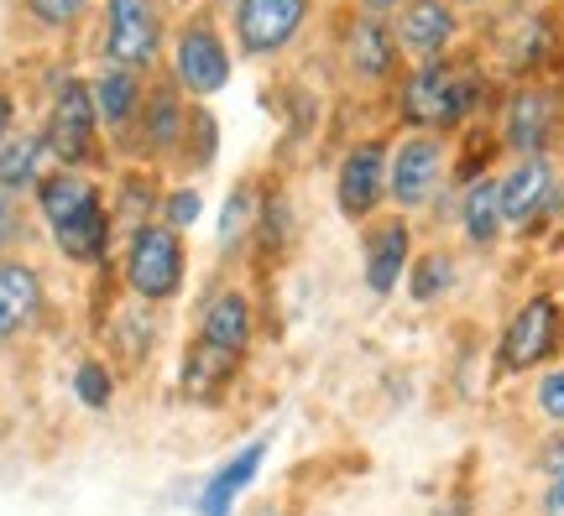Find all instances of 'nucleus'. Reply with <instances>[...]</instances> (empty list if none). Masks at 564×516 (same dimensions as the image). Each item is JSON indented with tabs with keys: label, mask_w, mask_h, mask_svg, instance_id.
I'll list each match as a JSON object with an SVG mask.
<instances>
[{
	"label": "nucleus",
	"mask_w": 564,
	"mask_h": 516,
	"mask_svg": "<svg viewBox=\"0 0 564 516\" xmlns=\"http://www.w3.org/2000/svg\"><path fill=\"white\" fill-rule=\"evenodd\" d=\"M74 397H79L89 413H105V407L116 402V371H110L100 355H84L79 365H74Z\"/></svg>",
	"instance_id": "25"
},
{
	"label": "nucleus",
	"mask_w": 564,
	"mask_h": 516,
	"mask_svg": "<svg viewBox=\"0 0 564 516\" xmlns=\"http://www.w3.org/2000/svg\"><path fill=\"white\" fill-rule=\"evenodd\" d=\"M465 6H481V0H465Z\"/></svg>",
	"instance_id": "37"
},
{
	"label": "nucleus",
	"mask_w": 564,
	"mask_h": 516,
	"mask_svg": "<svg viewBox=\"0 0 564 516\" xmlns=\"http://www.w3.org/2000/svg\"><path fill=\"white\" fill-rule=\"evenodd\" d=\"M460 230H465V240H470L476 251H491V245L502 240L507 219H502V183H497V178L465 183V194H460Z\"/></svg>",
	"instance_id": "20"
},
{
	"label": "nucleus",
	"mask_w": 564,
	"mask_h": 516,
	"mask_svg": "<svg viewBox=\"0 0 564 516\" xmlns=\"http://www.w3.org/2000/svg\"><path fill=\"white\" fill-rule=\"evenodd\" d=\"M387 146L382 141H361V146H350L340 162V173H335V204H340V215L350 224H366V219L382 209L387 199Z\"/></svg>",
	"instance_id": "11"
},
{
	"label": "nucleus",
	"mask_w": 564,
	"mask_h": 516,
	"mask_svg": "<svg viewBox=\"0 0 564 516\" xmlns=\"http://www.w3.org/2000/svg\"><path fill=\"white\" fill-rule=\"evenodd\" d=\"M89 6H95V0H26V11H32L42 26H74Z\"/></svg>",
	"instance_id": "29"
},
{
	"label": "nucleus",
	"mask_w": 564,
	"mask_h": 516,
	"mask_svg": "<svg viewBox=\"0 0 564 516\" xmlns=\"http://www.w3.org/2000/svg\"><path fill=\"white\" fill-rule=\"evenodd\" d=\"M429 516H470V496H465V491H455V496L440 501V506H434Z\"/></svg>",
	"instance_id": "34"
},
{
	"label": "nucleus",
	"mask_w": 564,
	"mask_h": 516,
	"mask_svg": "<svg viewBox=\"0 0 564 516\" xmlns=\"http://www.w3.org/2000/svg\"><path fill=\"white\" fill-rule=\"evenodd\" d=\"M95 199H100V188H95V178H84L79 167L42 173V183H37V209H42V219H47V230L63 224V219H74L79 209H89Z\"/></svg>",
	"instance_id": "21"
},
{
	"label": "nucleus",
	"mask_w": 564,
	"mask_h": 516,
	"mask_svg": "<svg viewBox=\"0 0 564 516\" xmlns=\"http://www.w3.org/2000/svg\"><path fill=\"white\" fill-rule=\"evenodd\" d=\"M361 6H366V17H382V11H398L403 0H361Z\"/></svg>",
	"instance_id": "35"
},
{
	"label": "nucleus",
	"mask_w": 564,
	"mask_h": 516,
	"mask_svg": "<svg viewBox=\"0 0 564 516\" xmlns=\"http://www.w3.org/2000/svg\"><path fill=\"white\" fill-rule=\"evenodd\" d=\"M162 47V0H110L105 6V58L116 68H152Z\"/></svg>",
	"instance_id": "5"
},
{
	"label": "nucleus",
	"mask_w": 564,
	"mask_h": 516,
	"mask_svg": "<svg viewBox=\"0 0 564 516\" xmlns=\"http://www.w3.org/2000/svg\"><path fill=\"white\" fill-rule=\"evenodd\" d=\"M257 188H236L230 199H225V215H220V245H236L241 235H251V224H257Z\"/></svg>",
	"instance_id": "26"
},
{
	"label": "nucleus",
	"mask_w": 564,
	"mask_h": 516,
	"mask_svg": "<svg viewBox=\"0 0 564 516\" xmlns=\"http://www.w3.org/2000/svg\"><path fill=\"white\" fill-rule=\"evenodd\" d=\"M308 0H236V42L246 58H272L299 37Z\"/></svg>",
	"instance_id": "12"
},
{
	"label": "nucleus",
	"mask_w": 564,
	"mask_h": 516,
	"mask_svg": "<svg viewBox=\"0 0 564 516\" xmlns=\"http://www.w3.org/2000/svg\"><path fill=\"white\" fill-rule=\"evenodd\" d=\"M199 344H209V350H220V355L230 360H246V350H251V339H257V318H251V298H246L241 287H225V293H215V298L204 303L199 314Z\"/></svg>",
	"instance_id": "16"
},
{
	"label": "nucleus",
	"mask_w": 564,
	"mask_h": 516,
	"mask_svg": "<svg viewBox=\"0 0 564 516\" xmlns=\"http://www.w3.org/2000/svg\"><path fill=\"white\" fill-rule=\"evenodd\" d=\"M11 136V100H6V95H0V141Z\"/></svg>",
	"instance_id": "36"
},
{
	"label": "nucleus",
	"mask_w": 564,
	"mask_h": 516,
	"mask_svg": "<svg viewBox=\"0 0 564 516\" xmlns=\"http://www.w3.org/2000/svg\"><path fill=\"white\" fill-rule=\"evenodd\" d=\"M173 74H178L183 95H220L230 84V53H225L220 32L209 26L204 17H194L173 42Z\"/></svg>",
	"instance_id": "10"
},
{
	"label": "nucleus",
	"mask_w": 564,
	"mask_h": 516,
	"mask_svg": "<svg viewBox=\"0 0 564 516\" xmlns=\"http://www.w3.org/2000/svg\"><path fill=\"white\" fill-rule=\"evenodd\" d=\"M267 454H272V438H246L241 449H230V454L204 475L199 491H194V516H236L241 512V496L267 470Z\"/></svg>",
	"instance_id": "7"
},
{
	"label": "nucleus",
	"mask_w": 564,
	"mask_h": 516,
	"mask_svg": "<svg viewBox=\"0 0 564 516\" xmlns=\"http://www.w3.org/2000/svg\"><path fill=\"white\" fill-rule=\"evenodd\" d=\"M564 131V95L549 84H523L502 116V146H512L518 157H549V146Z\"/></svg>",
	"instance_id": "4"
},
{
	"label": "nucleus",
	"mask_w": 564,
	"mask_h": 516,
	"mask_svg": "<svg viewBox=\"0 0 564 516\" xmlns=\"http://www.w3.org/2000/svg\"><path fill=\"white\" fill-rule=\"evenodd\" d=\"M137 152L141 157H167L173 146H183V131H188V110H183L178 89L173 84H158L152 95H141L137 110Z\"/></svg>",
	"instance_id": "17"
},
{
	"label": "nucleus",
	"mask_w": 564,
	"mask_h": 516,
	"mask_svg": "<svg viewBox=\"0 0 564 516\" xmlns=\"http://www.w3.org/2000/svg\"><path fill=\"white\" fill-rule=\"evenodd\" d=\"M455 26H460V17H455L449 0H403L392 37H398V53H408V58H419V63H434L449 47Z\"/></svg>",
	"instance_id": "15"
},
{
	"label": "nucleus",
	"mask_w": 564,
	"mask_h": 516,
	"mask_svg": "<svg viewBox=\"0 0 564 516\" xmlns=\"http://www.w3.org/2000/svg\"><path fill=\"white\" fill-rule=\"evenodd\" d=\"M95 131H100V110H95V95L89 84L68 79L53 100V116H47V152L63 162V167H84L95 162Z\"/></svg>",
	"instance_id": "6"
},
{
	"label": "nucleus",
	"mask_w": 564,
	"mask_h": 516,
	"mask_svg": "<svg viewBox=\"0 0 564 516\" xmlns=\"http://www.w3.org/2000/svg\"><path fill=\"white\" fill-rule=\"evenodd\" d=\"M89 95H95V110H100V125H110V131H126L131 120H137L141 110V84L131 68H105L100 79L89 84Z\"/></svg>",
	"instance_id": "22"
},
{
	"label": "nucleus",
	"mask_w": 564,
	"mask_h": 516,
	"mask_svg": "<svg viewBox=\"0 0 564 516\" xmlns=\"http://www.w3.org/2000/svg\"><path fill=\"white\" fill-rule=\"evenodd\" d=\"M502 219L507 230H533L560 209V173L549 157H518L502 178Z\"/></svg>",
	"instance_id": "9"
},
{
	"label": "nucleus",
	"mask_w": 564,
	"mask_h": 516,
	"mask_svg": "<svg viewBox=\"0 0 564 516\" xmlns=\"http://www.w3.org/2000/svg\"><path fill=\"white\" fill-rule=\"evenodd\" d=\"M47 314V282L32 261L0 256V344H17L32 334Z\"/></svg>",
	"instance_id": "14"
},
{
	"label": "nucleus",
	"mask_w": 564,
	"mask_h": 516,
	"mask_svg": "<svg viewBox=\"0 0 564 516\" xmlns=\"http://www.w3.org/2000/svg\"><path fill=\"white\" fill-rule=\"evenodd\" d=\"M444 183V141L419 131V136H408L392 162H387V199L398 204V209H423V204L440 194Z\"/></svg>",
	"instance_id": "8"
},
{
	"label": "nucleus",
	"mask_w": 564,
	"mask_h": 516,
	"mask_svg": "<svg viewBox=\"0 0 564 516\" xmlns=\"http://www.w3.org/2000/svg\"><path fill=\"white\" fill-rule=\"evenodd\" d=\"M455 282H460V272H455V256H449V251H423V256H413V266H408V298L429 308V303L449 298Z\"/></svg>",
	"instance_id": "24"
},
{
	"label": "nucleus",
	"mask_w": 564,
	"mask_h": 516,
	"mask_svg": "<svg viewBox=\"0 0 564 516\" xmlns=\"http://www.w3.org/2000/svg\"><path fill=\"white\" fill-rule=\"evenodd\" d=\"M199 215H204L199 188H173V194H162V209H158L162 224H173V230H188V224H199Z\"/></svg>",
	"instance_id": "28"
},
{
	"label": "nucleus",
	"mask_w": 564,
	"mask_h": 516,
	"mask_svg": "<svg viewBox=\"0 0 564 516\" xmlns=\"http://www.w3.org/2000/svg\"><path fill=\"white\" fill-rule=\"evenodd\" d=\"M476 105H481V79L455 68V63L434 58V63H419V68L408 74L398 110H403V120L413 131L440 136V131H460Z\"/></svg>",
	"instance_id": "1"
},
{
	"label": "nucleus",
	"mask_w": 564,
	"mask_h": 516,
	"mask_svg": "<svg viewBox=\"0 0 564 516\" xmlns=\"http://www.w3.org/2000/svg\"><path fill=\"white\" fill-rule=\"evenodd\" d=\"M413 266V224L408 219H377L361 240V282L371 298H392L398 282Z\"/></svg>",
	"instance_id": "13"
},
{
	"label": "nucleus",
	"mask_w": 564,
	"mask_h": 516,
	"mask_svg": "<svg viewBox=\"0 0 564 516\" xmlns=\"http://www.w3.org/2000/svg\"><path fill=\"white\" fill-rule=\"evenodd\" d=\"M345 63H350V74L366 84H377L392 74V63H398V37L387 32L382 17H356L350 21V32H345Z\"/></svg>",
	"instance_id": "18"
},
{
	"label": "nucleus",
	"mask_w": 564,
	"mask_h": 516,
	"mask_svg": "<svg viewBox=\"0 0 564 516\" xmlns=\"http://www.w3.org/2000/svg\"><path fill=\"white\" fill-rule=\"evenodd\" d=\"M21 230H26V219H21L17 194H6V188H0V256H11V245L21 240Z\"/></svg>",
	"instance_id": "30"
},
{
	"label": "nucleus",
	"mask_w": 564,
	"mask_h": 516,
	"mask_svg": "<svg viewBox=\"0 0 564 516\" xmlns=\"http://www.w3.org/2000/svg\"><path fill=\"white\" fill-rule=\"evenodd\" d=\"M564 350V303L554 293H533L518 303V314L502 323L497 339V371L502 376H533Z\"/></svg>",
	"instance_id": "3"
},
{
	"label": "nucleus",
	"mask_w": 564,
	"mask_h": 516,
	"mask_svg": "<svg viewBox=\"0 0 564 516\" xmlns=\"http://www.w3.org/2000/svg\"><path fill=\"white\" fill-rule=\"evenodd\" d=\"M126 287L141 303H173L188 277V251H183V230L147 219L126 235Z\"/></svg>",
	"instance_id": "2"
},
{
	"label": "nucleus",
	"mask_w": 564,
	"mask_h": 516,
	"mask_svg": "<svg viewBox=\"0 0 564 516\" xmlns=\"http://www.w3.org/2000/svg\"><path fill=\"white\" fill-rule=\"evenodd\" d=\"M42 157H47V136H6L0 141V188L21 194V188H37L42 183Z\"/></svg>",
	"instance_id": "23"
},
{
	"label": "nucleus",
	"mask_w": 564,
	"mask_h": 516,
	"mask_svg": "<svg viewBox=\"0 0 564 516\" xmlns=\"http://www.w3.org/2000/svg\"><path fill=\"white\" fill-rule=\"evenodd\" d=\"M533 407H539L544 422L564 428V365H549L544 376H539V386H533Z\"/></svg>",
	"instance_id": "27"
},
{
	"label": "nucleus",
	"mask_w": 564,
	"mask_h": 516,
	"mask_svg": "<svg viewBox=\"0 0 564 516\" xmlns=\"http://www.w3.org/2000/svg\"><path fill=\"white\" fill-rule=\"evenodd\" d=\"M110 230H116V224H110V209H105V199H95L74 219L53 224V245H58L63 261H74V266H100L105 251H110Z\"/></svg>",
	"instance_id": "19"
},
{
	"label": "nucleus",
	"mask_w": 564,
	"mask_h": 516,
	"mask_svg": "<svg viewBox=\"0 0 564 516\" xmlns=\"http://www.w3.org/2000/svg\"><path fill=\"white\" fill-rule=\"evenodd\" d=\"M257 230H262V245H282L288 240V199H272L257 215Z\"/></svg>",
	"instance_id": "31"
},
{
	"label": "nucleus",
	"mask_w": 564,
	"mask_h": 516,
	"mask_svg": "<svg viewBox=\"0 0 564 516\" xmlns=\"http://www.w3.org/2000/svg\"><path fill=\"white\" fill-rule=\"evenodd\" d=\"M539 516H564V470L560 475H549L544 496H539Z\"/></svg>",
	"instance_id": "33"
},
{
	"label": "nucleus",
	"mask_w": 564,
	"mask_h": 516,
	"mask_svg": "<svg viewBox=\"0 0 564 516\" xmlns=\"http://www.w3.org/2000/svg\"><path fill=\"white\" fill-rule=\"evenodd\" d=\"M533 470H539V475H560L564 470V428H554V433L544 438V443H539V449H533Z\"/></svg>",
	"instance_id": "32"
}]
</instances>
